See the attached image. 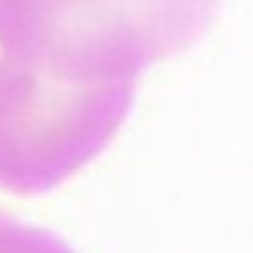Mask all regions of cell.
<instances>
[{
	"label": "cell",
	"mask_w": 253,
	"mask_h": 253,
	"mask_svg": "<svg viewBox=\"0 0 253 253\" xmlns=\"http://www.w3.org/2000/svg\"><path fill=\"white\" fill-rule=\"evenodd\" d=\"M216 0H0V33L42 47H154L194 33Z\"/></svg>",
	"instance_id": "cell-1"
}]
</instances>
